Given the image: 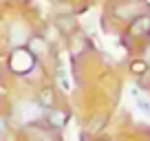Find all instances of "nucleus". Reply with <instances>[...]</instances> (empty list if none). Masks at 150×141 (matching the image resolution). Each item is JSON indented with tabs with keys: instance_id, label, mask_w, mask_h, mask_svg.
Returning <instances> with one entry per match:
<instances>
[{
	"instance_id": "39448f33",
	"label": "nucleus",
	"mask_w": 150,
	"mask_h": 141,
	"mask_svg": "<svg viewBox=\"0 0 150 141\" xmlns=\"http://www.w3.org/2000/svg\"><path fill=\"white\" fill-rule=\"evenodd\" d=\"M38 104H40V108H53V104H55V95H53V90L49 88H40V93H38Z\"/></svg>"
},
{
	"instance_id": "9d476101",
	"label": "nucleus",
	"mask_w": 150,
	"mask_h": 141,
	"mask_svg": "<svg viewBox=\"0 0 150 141\" xmlns=\"http://www.w3.org/2000/svg\"><path fill=\"white\" fill-rule=\"evenodd\" d=\"M126 2H139V0H126Z\"/></svg>"
},
{
	"instance_id": "20e7f679",
	"label": "nucleus",
	"mask_w": 150,
	"mask_h": 141,
	"mask_svg": "<svg viewBox=\"0 0 150 141\" xmlns=\"http://www.w3.org/2000/svg\"><path fill=\"white\" fill-rule=\"evenodd\" d=\"M29 51L33 53L35 57H44L49 53V44L44 38H40V35H33L31 40H29Z\"/></svg>"
},
{
	"instance_id": "f257e3e1",
	"label": "nucleus",
	"mask_w": 150,
	"mask_h": 141,
	"mask_svg": "<svg viewBox=\"0 0 150 141\" xmlns=\"http://www.w3.org/2000/svg\"><path fill=\"white\" fill-rule=\"evenodd\" d=\"M35 60H38V57L29 51V47L27 49L16 47L13 53L9 55V70L13 73V75H27L29 70L35 66Z\"/></svg>"
},
{
	"instance_id": "1a4fd4ad",
	"label": "nucleus",
	"mask_w": 150,
	"mask_h": 141,
	"mask_svg": "<svg viewBox=\"0 0 150 141\" xmlns=\"http://www.w3.org/2000/svg\"><path fill=\"white\" fill-rule=\"evenodd\" d=\"M2 132H5V121L0 119V135H2Z\"/></svg>"
},
{
	"instance_id": "423d86ee",
	"label": "nucleus",
	"mask_w": 150,
	"mask_h": 141,
	"mask_svg": "<svg viewBox=\"0 0 150 141\" xmlns=\"http://www.w3.org/2000/svg\"><path fill=\"white\" fill-rule=\"evenodd\" d=\"M130 70L135 75H146V73H148V62L146 60H135L130 64Z\"/></svg>"
},
{
	"instance_id": "0eeeda50",
	"label": "nucleus",
	"mask_w": 150,
	"mask_h": 141,
	"mask_svg": "<svg viewBox=\"0 0 150 141\" xmlns=\"http://www.w3.org/2000/svg\"><path fill=\"white\" fill-rule=\"evenodd\" d=\"M55 24L62 29V33H69V31H73V29H75V20L73 18H69V20H66V18H57Z\"/></svg>"
},
{
	"instance_id": "f03ea898",
	"label": "nucleus",
	"mask_w": 150,
	"mask_h": 141,
	"mask_svg": "<svg viewBox=\"0 0 150 141\" xmlns=\"http://www.w3.org/2000/svg\"><path fill=\"white\" fill-rule=\"evenodd\" d=\"M128 35L130 38H150V7L144 13H137L132 18L130 27H128Z\"/></svg>"
},
{
	"instance_id": "6e6552de",
	"label": "nucleus",
	"mask_w": 150,
	"mask_h": 141,
	"mask_svg": "<svg viewBox=\"0 0 150 141\" xmlns=\"http://www.w3.org/2000/svg\"><path fill=\"white\" fill-rule=\"evenodd\" d=\"M137 106H139V108L144 110L146 115H150V104L146 102V99H139V95H137Z\"/></svg>"
},
{
	"instance_id": "7ed1b4c3",
	"label": "nucleus",
	"mask_w": 150,
	"mask_h": 141,
	"mask_svg": "<svg viewBox=\"0 0 150 141\" xmlns=\"http://www.w3.org/2000/svg\"><path fill=\"white\" fill-rule=\"evenodd\" d=\"M69 117L71 115L66 113L64 108H49L47 113V123L51 128H64L66 123H69Z\"/></svg>"
}]
</instances>
